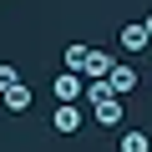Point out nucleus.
<instances>
[{"mask_svg": "<svg viewBox=\"0 0 152 152\" xmlns=\"http://www.w3.org/2000/svg\"><path fill=\"white\" fill-rule=\"evenodd\" d=\"M81 122H86V112L76 107V102H56V112H51V132L71 137V132H81Z\"/></svg>", "mask_w": 152, "mask_h": 152, "instance_id": "1", "label": "nucleus"}, {"mask_svg": "<svg viewBox=\"0 0 152 152\" xmlns=\"http://www.w3.org/2000/svg\"><path fill=\"white\" fill-rule=\"evenodd\" d=\"M107 86H112V96H117V102H127V96L137 91V71H132L127 61H117V66L107 71Z\"/></svg>", "mask_w": 152, "mask_h": 152, "instance_id": "2", "label": "nucleus"}, {"mask_svg": "<svg viewBox=\"0 0 152 152\" xmlns=\"http://www.w3.org/2000/svg\"><path fill=\"white\" fill-rule=\"evenodd\" d=\"M117 61H112V51H96V46H86V66H81V81H96V76H107Z\"/></svg>", "mask_w": 152, "mask_h": 152, "instance_id": "3", "label": "nucleus"}, {"mask_svg": "<svg viewBox=\"0 0 152 152\" xmlns=\"http://www.w3.org/2000/svg\"><path fill=\"white\" fill-rule=\"evenodd\" d=\"M51 91H56V102H76V96L86 91V81H81L76 71H61L56 81H51Z\"/></svg>", "mask_w": 152, "mask_h": 152, "instance_id": "4", "label": "nucleus"}, {"mask_svg": "<svg viewBox=\"0 0 152 152\" xmlns=\"http://www.w3.org/2000/svg\"><path fill=\"white\" fill-rule=\"evenodd\" d=\"M0 102H5V112H31V86L15 81L10 91H0Z\"/></svg>", "mask_w": 152, "mask_h": 152, "instance_id": "5", "label": "nucleus"}, {"mask_svg": "<svg viewBox=\"0 0 152 152\" xmlns=\"http://www.w3.org/2000/svg\"><path fill=\"white\" fill-rule=\"evenodd\" d=\"M147 41H152V36H147V26H132V20L122 26V51H132V56H137V51H147Z\"/></svg>", "mask_w": 152, "mask_h": 152, "instance_id": "6", "label": "nucleus"}, {"mask_svg": "<svg viewBox=\"0 0 152 152\" xmlns=\"http://www.w3.org/2000/svg\"><path fill=\"white\" fill-rule=\"evenodd\" d=\"M91 117H96L102 127H117V122H122V102H117V96H107V102H96V107H91Z\"/></svg>", "mask_w": 152, "mask_h": 152, "instance_id": "7", "label": "nucleus"}, {"mask_svg": "<svg viewBox=\"0 0 152 152\" xmlns=\"http://www.w3.org/2000/svg\"><path fill=\"white\" fill-rule=\"evenodd\" d=\"M117 152H152V137H147L142 127H132V132H122V142H117Z\"/></svg>", "mask_w": 152, "mask_h": 152, "instance_id": "8", "label": "nucleus"}, {"mask_svg": "<svg viewBox=\"0 0 152 152\" xmlns=\"http://www.w3.org/2000/svg\"><path fill=\"white\" fill-rule=\"evenodd\" d=\"M81 96H86L91 107H96V102H107V96H112V86H107V76H96V81H86V91H81Z\"/></svg>", "mask_w": 152, "mask_h": 152, "instance_id": "9", "label": "nucleus"}, {"mask_svg": "<svg viewBox=\"0 0 152 152\" xmlns=\"http://www.w3.org/2000/svg\"><path fill=\"white\" fill-rule=\"evenodd\" d=\"M66 71H76V76H81V66H86V46H66Z\"/></svg>", "mask_w": 152, "mask_h": 152, "instance_id": "10", "label": "nucleus"}, {"mask_svg": "<svg viewBox=\"0 0 152 152\" xmlns=\"http://www.w3.org/2000/svg\"><path fill=\"white\" fill-rule=\"evenodd\" d=\"M15 81H20V71H15V66H10V61H0V91H10V86H15Z\"/></svg>", "mask_w": 152, "mask_h": 152, "instance_id": "11", "label": "nucleus"}, {"mask_svg": "<svg viewBox=\"0 0 152 152\" xmlns=\"http://www.w3.org/2000/svg\"><path fill=\"white\" fill-rule=\"evenodd\" d=\"M142 26H147V36H152V15H147V20H142Z\"/></svg>", "mask_w": 152, "mask_h": 152, "instance_id": "12", "label": "nucleus"}]
</instances>
